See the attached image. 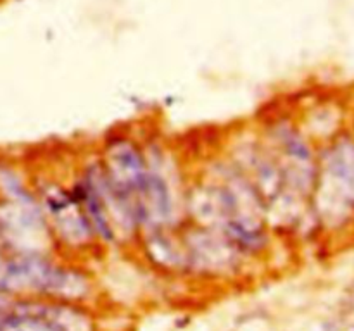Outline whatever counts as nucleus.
<instances>
[{"label": "nucleus", "mask_w": 354, "mask_h": 331, "mask_svg": "<svg viewBox=\"0 0 354 331\" xmlns=\"http://www.w3.org/2000/svg\"><path fill=\"white\" fill-rule=\"evenodd\" d=\"M309 207L322 233H347L354 228L353 128L318 145V176Z\"/></svg>", "instance_id": "f257e3e1"}, {"label": "nucleus", "mask_w": 354, "mask_h": 331, "mask_svg": "<svg viewBox=\"0 0 354 331\" xmlns=\"http://www.w3.org/2000/svg\"><path fill=\"white\" fill-rule=\"evenodd\" d=\"M32 178L57 252L74 261L102 252L90 223L71 190L70 180L33 169Z\"/></svg>", "instance_id": "f03ea898"}, {"label": "nucleus", "mask_w": 354, "mask_h": 331, "mask_svg": "<svg viewBox=\"0 0 354 331\" xmlns=\"http://www.w3.org/2000/svg\"><path fill=\"white\" fill-rule=\"evenodd\" d=\"M147 180L138 199L140 233L154 228H178L185 223V192L173 153L165 143L144 140Z\"/></svg>", "instance_id": "7ed1b4c3"}, {"label": "nucleus", "mask_w": 354, "mask_h": 331, "mask_svg": "<svg viewBox=\"0 0 354 331\" xmlns=\"http://www.w3.org/2000/svg\"><path fill=\"white\" fill-rule=\"evenodd\" d=\"M284 173L289 192L309 200L318 176V145L292 114L270 116L260 129Z\"/></svg>", "instance_id": "20e7f679"}, {"label": "nucleus", "mask_w": 354, "mask_h": 331, "mask_svg": "<svg viewBox=\"0 0 354 331\" xmlns=\"http://www.w3.org/2000/svg\"><path fill=\"white\" fill-rule=\"evenodd\" d=\"M187 252L189 276L200 278H233L249 261L235 250L218 231L185 221L180 226Z\"/></svg>", "instance_id": "39448f33"}, {"label": "nucleus", "mask_w": 354, "mask_h": 331, "mask_svg": "<svg viewBox=\"0 0 354 331\" xmlns=\"http://www.w3.org/2000/svg\"><path fill=\"white\" fill-rule=\"evenodd\" d=\"M97 156L109 182L137 202L147 180L144 140L130 131H112L97 147Z\"/></svg>", "instance_id": "423d86ee"}, {"label": "nucleus", "mask_w": 354, "mask_h": 331, "mask_svg": "<svg viewBox=\"0 0 354 331\" xmlns=\"http://www.w3.org/2000/svg\"><path fill=\"white\" fill-rule=\"evenodd\" d=\"M151 268L169 275H189L187 252L178 228H154L142 231L134 245Z\"/></svg>", "instance_id": "0eeeda50"}, {"label": "nucleus", "mask_w": 354, "mask_h": 331, "mask_svg": "<svg viewBox=\"0 0 354 331\" xmlns=\"http://www.w3.org/2000/svg\"><path fill=\"white\" fill-rule=\"evenodd\" d=\"M4 317H6V314L0 312V331H2V324H4Z\"/></svg>", "instance_id": "6e6552de"}]
</instances>
